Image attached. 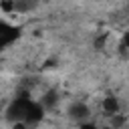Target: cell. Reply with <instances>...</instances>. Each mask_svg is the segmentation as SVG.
I'll list each match as a JSON object with an SVG mask.
<instances>
[{"label":"cell","instance_id":"cell-1","mask_svg":"<svg viewBox=\"0 0 129 129\" xmlns=\"http://www.w3.org/2000/svg\"><path fill=\"white\" fill-rule=\"evenodd\" d=\"M34 103H36V101H32V99L24 93V95L16 97V99L8 105L6 117H8L10 121H14V123H28V117H30V111H32Z\"/></svg>","mask_w":129,"mask_h":129},{"label":"cell","instance_id":"cell-2","mask_svg":"<svg viewBox=\"0 0 129 129\" xmlns=\"http://www.w3.org/2000/svg\"><path fill=\"white\" fill-rule=\"evenodd\" d=\"M16 38H18V28L4 22V20H0V48L12 44Z\"/></svg>","mask_w":129,"mask_h":129},{"label":"cell","instance_id":"cell-3","mask_svg":"<svg viewBox=\"0 0 129 129\" xmlns=\"http://www.w3.org/2000/svg\"><path fill=\"white\" fill-rule=\"evenodd\" d=\"M69 115H71L73 119H77V121H81V119H85V117L89 115V107H87L85 103H81V101H77V103H73V105L69 107Z\"/></svg>","mask_w":129,"mask_h":129},{"label":"cell","instance_id":"cell-4","mask_svg":"<svg viewBox=\"0 0 129 129\" xmlns=\"http://www.w3.org/2000/svg\"><path fill=\"white\" fill-rule=\"evenodd\" d=\"M103 111L109 113V115H115V113L119 111L117 99H115V97H105V101H103Z\"/></svg>","mask_w":129,"mask_h":129},{"label":"cell","instance_id":"cell-5","mask_svg":"<svg viewBox=\"0 0 129 129\" xmlns=\"http://www.w3.org/2000/svg\"><path fill=\"white\" fill-rule=\"evenodd\" d=\"M123 48H127V52H129V32H127L125 38H123Z\"/></svg>","mask_w":129,"mask_h":129},{"label":"cell","instance_id":"cell-6","mask_svg":"<svg viewBox=\"0 0 129 129\" xmlns=\"http://www.w3.org/2000/svg\"><path fill=\"white\" fill-rule=\"evenodd\" d=\"M79 129H97V127H95V125H81Z\"/></svg>","mask_w":129,"mask_h":129}]
</instances>
